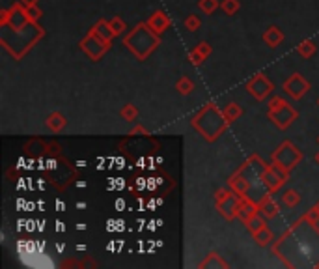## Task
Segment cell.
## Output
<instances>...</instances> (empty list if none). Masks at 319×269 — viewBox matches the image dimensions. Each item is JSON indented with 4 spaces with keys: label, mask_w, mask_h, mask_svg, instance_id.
<instances>
[{
    "label": "cell",
    "mask_w": 319,
    "mask_h": 269,
    "mask_svg": "<svg viewBox=\"0 0 319 269\" xmlns=\"http://www.w3.org/2000/svg\"><path fill=\"white\" fill-rule=\"evenodd\" d=\"M19 2H21L24 8H32V6L38 4V0H19Z\"/></svg>",
    "instance_id": "cell-37"
},
{
    "label": "cell",
    "mask_w": 319,
    "mask_h": 269,
    "mask_svg": "<svg viewBox=\"0 0 319 269\" xmlns=\"http://www.w3.org/2000/svg\"><path fill=\"white\" fill-rule=\"evenodd\" d=\"M315 51H317V47H315V43L312 39H306V41H303L297 47V53L301 56H304V58H310L312 55H315Z\"/></svg>",
    "instance_id": "cell-25"
},
{
    "label": "cell",
    "mask_w": 319,
    "mask_h": 269,
    "mask_svg": "<svg viewBox=\"0 0 319 269\" xmlns=\"http://www.w3.org/2000/svg\"><path fill=\"white\" fill-rule=\"evenodd\" d=\"M241 114H243V109H241L239 105H235V103H230L226 109H224V116H226L228 124H233V121L237 120Z\"/></svg>",
    "instance_id": "cell-24"
},
{
    "label": "cell",
    "mask_w": 319,
    "mask_h": 269,
    "mask_svg": "<svg viewBox=\"0 0 319 269\" xmlns=\"http://www.w3.org/2000/svg\"><path fill=\"white\" fill-rule=\"evenodd\" d=\"M289 180V170H286L284 166L276 165V163H271L265 168V174H263V181H265L267 189L271 192L278 191L286 181Z\"/></svg>",
    "instance_id": "cell-9"
},
{
    "label": "cell",
    "mask_w": 319,
    "mask_h": 269,
    "mask_svg": "<svg viewBox=\"0 0 319 269\" xmlns=\"http://www.w3.org/2000/svg\"><path fill=\"white\" fill-rule=\"evenodd\" d=\"M198 267H228V262H224L216 253H209L207 258L204 262H200Z\"/></svg>",
    "instance_id": "cell-19"
},
{
    "label": "cell",
    "mask_w": 319,
    "mask_h": 269,
    "mask_svg": "<svg viewBox=\"0 0 319 269\" xmlns=\"http://www.w3.org/2000/svg\"><path fill=\"white\" fill-rule=\"evenodd\" d=\"M258 213H260V209H258V202H254V200L243 197V200H241V204H239V208H237V219L247 225V223H249V221Z\"/></svg>",
    "instance_id": "cell-13"
},
{
    "label": "cell",
    "mask_w": 319,
    "mask_h": 269,
    "mask_svg": "<svg viewBox=\"0 0 319 269\" xmlns=\"http://www.w3.org/2000/svg\"><path fill=\"white\" fill-rule=\"evenodd\" d=\"M228 187H230L233 192H239V194H243V197H247V192H249V181L244 180L243 174H241L239 170L230 176V180H228Z\"/></svg>",
    "instance_id": "cell-16"
},
{
    "label": "cell",
    "mask_w": 319,
    "mask_h": 269,
    "mask_svg": "<svg viewBox=\"0 0 319 269\" xmlns=\"http://www.w3.org/2000/svg\"><path fill=\"white\" fill-rule=\"evenodd\" d=\"M189 58H190V62H192V64H202V62L206 60V58H202V56L198 55L196 51H192V53H190V55H189Z\"/></svg>",
    "instance_id": "cell-35"
},
{
    "label": "cell",
    "mask_w": 319,
    "mask_h": 269,
    "mask_svg": "<svg viewBox=\"0 0 319 269\" xmlns=\"http://www.w3.org/2000/svg\"><path fill=\"white\" fill-rule=\"evenodd\" d=\"M108 25H110V28L114 30L116 36H119L121 32H125V22L121 21L119 17H112V19H108Z\"/></svg>",
    "instance_id": "cell-29"
},
{
    "label": "cell",
    "mask_w": 319,
    "mask_h": 269,
    "mask_svg": "<svg viewBox=\"0 0 319 269\" xmlns=\"http://www.w3.org/2000/svg\"><path fill=\"white\" fill-rule=\"evenodd\" d=\"M301 159H303L301 150H299L293 142H289V140H286L284 144H280V146L275 150V154H273V163L284 166V168L289 170V172H291L293 168L299 165V161Z\"/></svg>",
    "instance_id": "cell-7"
},
{
    "label": "cell",
    "mask_w": 319,
    "mask_h": 269,
    "mask_svg": "<svg viewBox=\"0 0 319 269\" xmlns=\"http://www.w3.org/2000/svg\"><path fill=\"white\" fill-rule=\"evenodd\" d=\"M0 27H6L8 30L13 32V39H6V41H2V45H4L6 49L10 51L15 58H22L24 53H27L28 49H32V45L43 36V28L39 27L36 21H28L27 25L21 28H13V27H10V25H6V22H0Z\"/></svg>",
    "instance_id": "cell-3"
},
{
    "label": "cell",
    "mask_w": 319,
    "mask_h": 269,
    "mask_svg": "<svg viewBox=\"0 0 319 269\" xmlns=\"http://www.w3.org/2000/svg\"><path fill=\"white\" fill-rule=\"evenodd\" d=\"M196 53H198V55L202 56V58H207V56L211 55V45L209 43H206V41H202L200 45H198V47H196Z\"/></svg>",
    "instance_id": "cell-32"
},
{
    "label": "cell",
    "mask_w": 319,
    "mask_h": 269,
    "mask_svg": "<svg viewBox=\"0 0 319 269\" xmlns=\"http://www.w3.org/2000/svg\"><path fill=\"white\" fill-rule=\"evenodd\" d=\"M228 126L230 124H228L226 116H224L222 110H218V107L215 103L202 107L200 112L192 118V127L206 138L207 142L218 140L222 137V133L226 131Z\"/></svg>",
    "instance_id": "cell-2"
},
{
    "label": "cell",
    "mask_w": 319,
    "mask_h": 269,
    "mask_svg": "<svg viewBox=\"0 0 319 269\" xmlns=\"http://www.w3.org/2000/svg\"><path fill=\"white\" fill-rule=\"evenodd\" d=\"M306 215H308L312 221H315V223H317V221H319V200L314 204V208H310L308 211H306Z\"/></svg>",
    "instance_id": "cell-33"
},
{
    "label": "cell",
    "mask_w": 319,
    "mask_h": 269,
    "mask_svg": "<svg viewBox=\"0 0 319 269\" xmlns=\"http://www.w3.org/2000/svg\"><path fill=\"white\" fill-rule=\"evenodd\" d=\"M81 49L86 53L90 60L97 62L99 58H101V56H103L105 53L110 49V41H105V39L99 38L93 30H90V34H88L86 38L81 41Z\"/></svg>",
    "instance_id": "cell-8"
},
{
    "label": "cell",
    "mask_w": 319,
    "mask_h": 269,
    "mask_svg": "<svg viewBox=\"0 0 319 269\" xmlns=\"http://www.w3.org/2000/svg\"><path fill=\"white\" fill-rule=\"evenodd\" d=\"M232 191H228V189H220V191H216L215 192V202L216 200H222V198H226L228 194H230Z\"/></svg>",
    "instance_id": "cell-36"
},
{
    "label": "cell",
    "mask_w": 319,
    "mask_h": 269,
    "mask_svg": "<svg viewBox=\"0 0 319 269\" xmlns=\"http://www.w3.org/2000/svg\"><path fill=\"white\" fill-rule=\"evenodd\" d=\"M263 41H265L269 47H278V45L284 41V32H282L278 27H269L263 32Z\"/></svg>",
    "instance_id": "cell-17"
},
{
    "label": "cell",
    "mask_w": 319,
    "mask_h": 269,
    "mask_svg": "<svg viewBox=\"0 0 319 269\" xmlns=\"http://www.w3.org/2000/svg\"><path fill=\"white\" fill-rule=\"evenodd\" d=\"M77 230H86V225H84V223H79V225H77Z\"/></svg>",
    "instance_id": "cell-38"
},
{
    "label": "cell",
    "mask_w": 319,
    "mask_h": 269,
    "mask_svg": "<svg viewBox=\"0 0 319 269\" xmlns=\"http://www.w3.org/2000/svg\"><path fill=\"white\" fill-rule=\"evenodd\" d=\"M148 25L152 27L153 32H157L159 36H161L164 30H166L168 27H170V17L164 13V11H155L152 17H150V21H148Z\"/></svg>",
    "instance_id": "cell-15"
},
{
    "label": "cell",
    "mask_w": 319,
    "mask_h": 269,
    "mask_svg": "<svg viewBox=\"0 0 319 269\" xmlns=\"http://www.w3.org/2000/svg\"><path fill=\"white\" fill-rule=\"evenodd\" d=\"M244 226L249 228L250 236H254L256 232H260L261 228H265V226H267V225H265V217H263V215H261V213L254 215V217H252V219H250Z\"/></svg>",
    "instance_id": "cell-20"
},
{
    "label": "cell",
    "mask_w": 319,
    "mask_h": 269,
    "mask_svg": "<svg viewBox=\"0 0 319 269\" xmlns=\"http://www.w3.org/2000/svg\"><path fill=\"white\" fill-rule=\"evenodd\" d=\"M220 8L228 15H235V11L241 8V4H239V0H224V2H220Z\"/></svg>",
    "instance_id": "cell-27"
},
{
    "label": "cell",
    "mask_w": 319,
    "mask_h": 269,
    "mask_svg": "<svg viewBox=\"0 0 319 269\" xmlns=\"http://www.w3.org/2000/svg\"><path fill=\"white\" fill-rule=\"evenodd\" d=\"M47 126H49L51 131H60L65 127V118L60 112H53V114L47 118Z\"/></svg>",
    "instance_id": "cell-21"
},
{
    "label": "cell",
    "mask_w": 319,
    "mask_h": 269,
    "mask_svg": "<svg viewBox=\"0 0 319 269\" xmlns=\"http://www.w3.org/2000/svg\"><path fill=\"white\" fill-rule=\"evenodd\" d=\"M314 161H315V165L319 166V154H317V155H315V157H314Z\"/></svg>",
    "instance_id": "cell-40"
},
{
    "label": "cell",
    "mask_w": 319,
    "mask_h": 269,
    "mask_svg": "<svg viewBox=\"0 0 319 269\" xmlns=\"http://www.w3.org/2000/svg\"><path fill=\"white\" fill-rule=\"evenodd\" d=\"M273 253L287 267H319V228L304 213L278 241Z\"/></svg>",
    "instance_id": "cell-1"
},
{
    "label": "cell",
    "mask_w": 319,
    "mask_h": 269,
    "mask_svg": "<svg viewBox=\"0 0 319 269\" xmlns=\"http://www.w3.org/2000/svg\"><path fill=\"white\" fill-rule=\"evenodd\" d=\"M243 200V194H239V192H230L226 198H222V200H216L215 206L218 209V213L224 217L226 221H232L237 217V208L239 204Z\"/></svg>",
    "instance_id": "cell-11"
},
{
    "label": "cell",
    "mask_w": 319,
    "mask_h": 269,
    "mask_svg": "<svg viewBox=\"0 0 319 269\" xmlns=\"http://www.w3.org/2000/svg\"><path fill=\"white\" fill-rule=\"evenodd\" d=\"M200 25H202V21H200V17H198V15H189L187 19H185V27L189 28L190 32L198 30V28H200Z\"/></svg>",
    "instance_id": "cell-30"
},
{
    "label": "cell",
    "mask_w": 319,
    "mask_h": 269,
    "mask_svg": "<svg viewBox=\"0 0 319 269\" xmlns=\"http://www.w3.org/2000/svg\"><path fill=\"white\" fill-rule=\"evenodd\" d=\"M258 209H260V213L265 219H273V217H276V215L280 213V204L276 202V198L273 194H267L265 198H261L260 202H258Z\"/></svg>",
    "instance_id": "cell-14"
},
{
    "label": "cell",
    "mask_w": 319,
    "mask_h": 269,
    "mask_svg": "<svg viewBox=\"0 0 319 269\" xmlns=\"http://www.w3.org/2000/svg\"><path fill=\"white\" fill-rule=\"evenodd\" d=\"M267 116L271 118V121H275V126L278 127V129H287L293 121L297 120L299 114L291 105L284 101V97L275 95V97L269 101V112H267Z\"/></svg>",
    "instance_id": "cell-6"
},
{
    "label": "cell",
    "mask_w": 319,
    "mask_h": 269,
    "mask_svg": "<svg viewBox=\"0 0 319 269\" xmlns=\"http://www.w3.org/2000/svg\"><path fill=\"white\" fill-rule=\"evenodd\" d=\"M159 41H161L159 34L153 32L152 27H150L148 22H138V25L133 28V32L127 34L124 39L125 47H127L138 60H146L148 56L159 47Z\"/></svg>",
    "instance_id": "cell-4"
},
{
    "label": "cell",
    "mask_w": 319,
    "mask_h": 269,
    "mask_svg": "<svg viewBox=\"0 0 319 269\" xmlns=\"http://www.w3.org/2000/svg\"><path fill=\"white\" fill-rule=\"evenodd\" d=\"M317 103H319V101H317Z\"/></svg>",
    "instance_id": "cell-42"
},
{
    "label": "cell",
    "mask_w": 319,
    "mask_h": 269,
    "mask_svg": "<svg viewBox=\"0 0 319 269\" xmlns=\"http://www.w3.org/2000/svg\"><path fill=\"white\" fill-rule=\"evenodd\" d=\"M92 30H93V32H95V34H97L99 38H103L105 41H112V38H116V34H114V30H112V28H110L108 21H105V19H101V21L95 22Z\"/></svg>",
    "instance_id": "cell-18"
},
{
    "label": "cell",
    "mask_w": 319,
    "mask_h": 269,
    "mask_svg": "<svg viewBox=\"0 0 319 269\" xmlns=\"http://www.w3.org/2000/svg\"><path fill=\"white\" fill-rule=\"evenodd\" d=\"M176 88H178L179 93H183V95H189L192 90H194V83L190 81L189 77H181L176 84Z\"/></svg>",
    "instance_id": "cell-26"
},
{
    "label": "cell",
    "mask_w": 319,
    "mask_h": 269,
    "mask_svg": "<svg viewBox=\"0 0 319 269\" xmlns=\"http://www.w3.org/2000/svg\"><path fill=\"white\" fill-rule=\"evenodd\" d=\"M282 88H284V92L286 93H289L293 99H301L304 93L310 90V83L303 77V75L295 73V75H291L286 83L282 84Z\"/></svg>",
    "instance_id": "cell-12"
},
{
    "label": "cell",
    "mask_w": 319,
    "mask_h": 269,
    "mask_svg": "<svg viewBox=\"0 0 319 269\" xmlns=\"http://www.w3.org/2000/svg\"><path fill=\"white\" fill-rule=\"evenodd\" d=\"M136 114H138V112H136V109L133 107V105H125L124 109H121V118H125L127 121H133V120H135Z\"/></svg>",
    "instance_id": "cell-31"
},
{
    "label": "cell",
    "mask_w": 319,
    "mask_h": 269,
    "mask_svg": "<svg viewBox=\"0 0 319 269\" xmlns=\"http://www.w3.org/2000/svg\"><path fill=\"white\" fill-rule=\"evenodd\" d=\"M254 241L258 243V245H260V247H265V245H269L271 241H273V234H271V230L269 228H261L260 232H256L254 236Z\"/></svg>",
    "instance_id": "cell-23"
},
{
    "label": "cell",
    "mask_w": 319,
    "mask_h": 269,
    "mask_svg": "<svg viewBox=\"0 0 319 269\" xmlns=\"http://www.w3.org/2000/svg\"><path fill=\"white\" fill-rule=\"evenodd\" d=\"M282 204H286L287 208H295L299 202H301V194H299L297 191H293V189H289V191H286L284 194H282Z\"/></svg>",
    "instance_id": "cell-22"
},
{
    "label": "cell",
    "mask_w": 319,
    "mask_h": 269,
    "mask_svg": "<svg viewBox=\"0 0 319 269\" xmlns=\"http://www.w3.org/2000/svg\"><path fill=\"white\" fill-rule=\"evenodd\" d=\"M27 11H28V15H30V19H32V21H38V17L41 15V11H39L36 6H32V8H27Z\"/></svg>",
    "instance_id": "cell-34"
},
{
    "label": "cell",
    "mask_w": 319,
    "mask_h": 269,
    "mask_svg": "<svg viewBox=\"0 0 319 269\" xmlns=\"http://www.w3.org/2000/svg\"><path fill=\"white\" fill-rule=\"evenodd\" d=\"M317 142H319V138H317Z\"/></svg>",
    "instance_id": "cell-41"
},
{
    "label": "cell",
    "mask_w": 319,
    "mask_h": 269,
    "mask_svg": "<svg viewBox=\"0 0 319 269\" xmlns=\"http://www.w3.org/2000/svg\"><path fill=\"white\" fill-rule=\"evenodd\" d=\"M247 90H249V93L254 99H258V101H263V99H265L267 95H269V93L275 90V84L271 83V81L265 77V75H263V73H258V75H254V77H252L249 83H247Z\"/></svg>",
    "instance_id": "cell-10"
},
{
    "label": "cell",
    "mask_w": 319,
    "mask_h": 269,
    "mask_svg": "<svg viewBox=\"0 0 319 269\" xmlns=\"http://www.w3.org/2000/svg\"><path fill=\"white\" fill-rule=\"evenodd\" d=\"M198 4H200V8H202L204 13H213V11L220 6V2H218V0H200Z\"/></svg>",
    "instance_id": "cell-28"
},
{
    "label": "cell",
    "mask_w": 319,
    "mask_h": 269,
    "mask_svg": "<svg viewBox=\"0 0 319 269\" xmlns=\"http://www.w3.org/2000/svg\"><path fill=\"white\" fill-rule=\"evenodd\" d=\"M56 230H58V232H64L65 230L64 225H62V223H58V225H56Z\"/></svg>",
    "instance_id": "cell-39"
},
{
    "label": "cell",
    "mask_w": 319,
    "mask_h": 269,
    "mask_svg": "<svg viewBox=\"0 0 319 269\" xmlns=\"http://www.w3.org/2000/svg\"><path fill=\"white\" fill-rule=\"evenodd\" d=\"M267 163L261 161L260 155H250L249 159L244 161V165L239 168V172L243 174V178L249 181V192L247 198H250L252 191H254V202H260L261 198H265L267 194H271V191L267 189L265 181H263V174H265Z\"/></svg>",
    "instance_id": "cell-5"
}]
</instances>
